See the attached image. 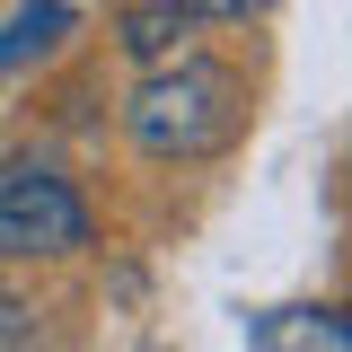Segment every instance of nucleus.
<instances>
[{"label": "nucleus", "mask_w": 352, "mask_h": 352, "mask_svg": "<svg viewBox=\"0 0 352 352\" xmlns=\"http://www.w3.org/2000/svg\"><path fill=\"white\" fill-rule=\"evenodd\" d=\"M194 9H203V18H256L264 0H194Z\"/></svg>", "instance_id": "nucleus-6"}, {"label": "nucleus", "mask_w": 352, "mask_h": 352, "mask_svg": "<svg viewBox=\"0 0 352 352\" xmlns=\"http://www.w3.org/2000/svg\"><path fill=\"white\" fill-rule=\"evenodd\" d=\"M256 352H352V317H326V308H282V317H264Z\"/></svg>", "instance_id": "nucleus-4"}, {"label": "nucleus", "mask_w": 352, "mask_h": 352, "mask_svg": "<svg viewBox=\"0 0 352 352\" xmlns=\"http://www.w3.org/2000/svg\"><path fill=\"white\" fill-rule=\"evenodd\" d=\"M88 247V203L44 168H18L0 185V256H80Z\"/></svg>", "instance_id": "nucleus-2"}, {"label": "nucleus", "mask_w": 352, "mask_h": 352, "mask_svg": "<svg viewBox=\"0 0 352 352\" xmlns=\"http://www.w3.org/2000/svg\"><path fill=\"white\" fill-rule=\"evenodd\" d=\"M194 27H203L194 0H141V9H124V53L141 71H168V62L194 53Z\"/></svg>", "instance_id": "nucleus-3"}, {"label": "nucleus", "mask_w": 352, "mask_h": 352, "mask_svg": "<svg viewBox=\"0 0 352 352\" xmlns=\"http://www.w3.org/2000/svg\"><path fill=\"white\" fill-rule=\"evenodd\" d=\"M18 317H27V308H18L9 291H0V344H27V326H18Z\"/></svg>", "instance_id": "nucleus-5"}, {"label": "nucleus", "mask_w": 352, "mask_h": 352, "mask_svg": "<svg viewBox=\"0 0 352 352\" xmlns=\"http://www.w3.org/2000/svg\"><path fill=\"white\" fill-rule=\"evenodd\" d=\"M238 115H247V88L220 62H168V71H141L132 88V141L150 159H212L238 141Z\"/></svg>", "instance_id": "nucleus-1"}]
</instances>
